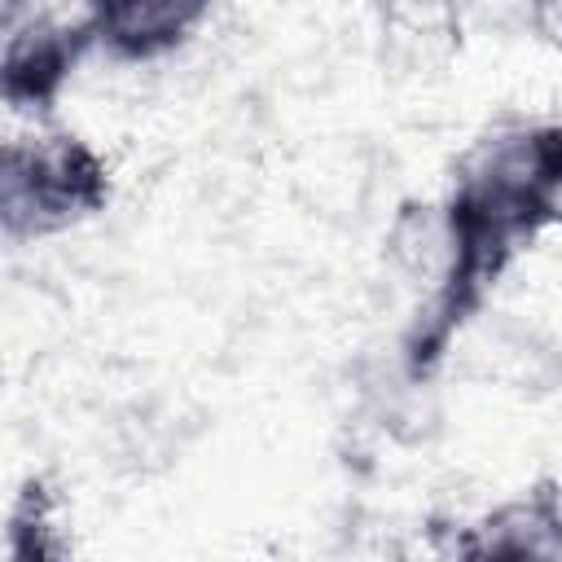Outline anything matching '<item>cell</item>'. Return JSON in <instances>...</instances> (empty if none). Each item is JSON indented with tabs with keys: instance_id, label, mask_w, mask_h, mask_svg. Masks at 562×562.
I'll list each match as a JSON object with an SVG mask.
<instances>
[{
	"instance_id": "7a4b0ae2",
	"label": "cell",
	"mask_w": 562,
	"mask_h": 562,
	"mask_svg": "<svg viewBox=\"0 0 562 562\" xmlns=\"http://www.w3.org/2000/svg\"><path fill=\"white\" fill-rule=\"evenodd\" d=\"M110 206V162L75 132L0 136V237L44 241Z\"/></svg>"
},
{
	"instance_id": "6da1fadb",
	"label": "cell",
	"mask_w": 562,
	"mask_h": 562,
	"mask_svg": "<svg viewBox=\"0 0 562 562\" xmlns=\"http://www.w3.org/2000/svg\"><path fill=\"white\" fill-rule=\"evenodd\" d=\"M558 180L562 149L553 123H501L465 149L443 202V268L426 299L422 329L408 342L417 369L470 321L518 250L553 224Z\"/></svg>"
},
{
	"instance_id": "277c9868",
	"label": "cell",
	"mask_w": 562,
	"mask_h": 562,
	"mask_svg": "<svg viewBox=\"0 0 562 562\" xmlns=\"http://www.w3.org/2000/svg\"><path fill=\"white\" fill-rule=\"evenodd\" d=\"M220 0H79L92 53L114 66H154L189 48Z\"/></svg>"
},
{
	"instance_id": "3957f363",
	"label": "cell",
	"mask_w": 562,
	"mask_h": 562,
	"mask_svg": "<svg viewBox=\"0 0 562 562\" xmlns=\"http://www.w3.org/2000/svg\"><path fill=\"white\" fill-rule=\"evenodd\" d=\"M92 53L79 4L61 0H0V105L48 110L79 61Z\"/></svg>"
}]
</instances>
